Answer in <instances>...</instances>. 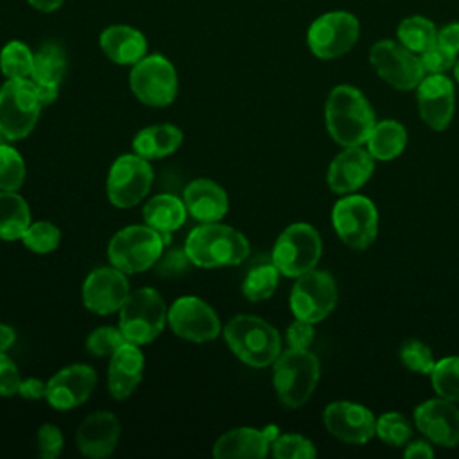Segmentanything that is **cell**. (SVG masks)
Here are the masks:
<instances>
[{
    "label": "cell",
    "mask_w": 459,
    "mask_h": 459,
    "mask_svg": "<svg viewBox=\"0 0 459 459\" xmlns=\"http://www.w3.org/2000/svg\"><path fill=\"white\" fill-rule=\"evenodd\" d=\"M337 301L333 278L325 271H308L298 276L290 292V308L298 319L317 323L325 319Z\"/></svg>",
    "instance_id": "cell-13"
},
{
    "label": "cell",
    "mask_w": 459,
    "mask_h": 459,
    "mask_svg": "<svg viewBox=\"0 0 459 459\" xmlns=\"http://www.w3.org/2000/svg\"><path fill=\"white\" fill-rule=\"evenodd\" d=\"M127 296V280L124 271L117 267H99L91 271L82 285V301L86 308L100 316L120 310Z\"/></svg>",
    "instance_id": "cell-16"
},
{
    "label": "cell",
    "mask_w": 459,
    "mask_h": 459,
    "mask_svg": "<svg viewBox=\"0 0 459 459\" xmlns=\"http://www.w3.org/2000/svg\"><path fill=\"white\" fill-rule=\"evenodd\" d=\"M102 52L117 65H136L147 52L145 36L131 25H109L100 34Z\"/></svg>",
    "instance_id": "cell-26"
},
{
    "label": "cell",
    "mask_w": 459,
    "mask_h": 459,
    "mask_svg": "<svg viewBox=\"0 0 459 459\" xmlns=\"http://www.w3.org/2000/svg\"><path fill=\"white\" fill-rule=\"evenodd\" d=\"M124 342H126V337L120 332V328L100 326L88 335L86 348L95 357H108V355H113Z\"/></svg>",
    "instance_id": "cell-39"
},
{
    "label": "cell",
    "mask_w": 459,
    "mask_h": 459,
    "mask_svg": "<svg viewBox=\"0 0 459 459\" xmlns=\"http://www.w3.org/2000/svg\"><path fill=\"white\" fill-rule=\"evenodd\" d=\"M416 427L441 446L459 445V409L446 398L427 400L414 411Z\"/></svg>",
    "instance_id": "cell-18"
},
{
    "label": "cell",
    "mask_w": 459,
    "mask_h": 459,
    "mask_svg": "<svg viewBox=\"0 0 459 459\" xmlns=\"http://www.w3.org/2000/svg\"><path fill=\"white\" fill-rule=\"evenodd\" d=\"M20 384L22 378L16 364L4 351H0V396L16 394Z\"/></svg>",
    "instance_id": "cell-45"
},
{
    "label": "cell",
    "mask_w": 459,
    "mask_h": 459,
    "mask_svg": "<svg viewBox=\"0 0 459 459\" xmlns=\"http://www.w3.org/2000/svg\"><path fill=\"white\" fill-rule=\"evenodd\" d=\"M190 256L185 249H170L156 260V273L161 278H178L190 269Z\"/></svg>",
    "instance_id": "cell-42"
},
{
    "label": "cell",
    "mask_w": 459,
    "mask_h": 459,
    "mask_svg": "<svg viewBox=\"0 0 459 459\" xmlns=\"http://www.w3.org/2000/svg\"><path fill=\"white\" fill-rule=\"evenodd\" d=\"M418 108L425 124L443 131L454 115V84L443 74H430L418 84Z\"/></svg>",
    "instance_id": "cell-20"
},
{
    "label": "cell",
    "mask_w": 459,
    "mask_h": 459,
    "mask_svg": "<svg viewBox=\"0 0 459 459\" xmlns=\"http://www.w3.org/2000/svg\"><path fill=\"white\" fill-rule=\"evenodd\" d=\"M396 36L403 47H407L414 54H421L432 45H436L437 29L432 20L420 14H412L398 23Z\"/></svg>",
    "instance_id": "cell-32"
},
{
    "label": "cell",
    "mask_w": 459,
    "mask_h": 459,
    "mask_svg": "<svg viewBox=\"0 0 459 459\" xmlns=\"http://www.w3.org/2000/svg\"><path fill=\"white\" fill-rule=\"evenodd\" d=\"M172 332L192 342H206L221 333V321L213 308L195 296H183L167 314Z\"/></svg>",
    "instance_id": "cell-15"
},
{
    "label": "cell",
    "mask_w": 459,
    "mask_h": 459,
    "mask_svg": "<svg viewBox=\"0 0 459 459\" xmlns=\"http://www.w3.org/2000/svg\"><path fill=\"white\" fill-rule=\"evenodd\" d=\"M325 117L328 133L344 147L364 143L375 127V115L369 102L362 91L348 84L335 86L330 91Z\"/></svg>",
    "instance_id": "cell-1"
},
{
    "label": "cell",
    "mask_w": 459,
    "mask_h": 459,
    "mask_svg": "<svg viewBox=\"0 0 459 459\" xmlns=\"http://www.w3.org/2000/svg\"><path fill=\"white\" fill-rule=\"evenodd\" d=\"M32 65H34L32 50L18 39L9 41L0 52V70L7 79L30 77Z\"/></svg>",
    "instance_id": "cell-33"
},
{
    "label": "cell",
    "mask_w": 459,
    "mask_h": 459,
    "mask_svg": "<svg viewBox=\"0 0 459 459\" xmlns=\"http://www.w3.org/2000/svg\"><path fill=\"white\" fill-rule=\"evenodd\" d=\"M325 425L330 434L348 443H366L377 432L373 414L351 402H335L325 409Z\"/></svg>",
    "instance_id": "cell-19"
},
{
    "label": "cell",
    "mask_w": 459,
    "mask_h": 459,
    "mask_svg": "<svg viewBox=\"0 0 459 459\" xmlns=\"http://www.w3.org/2000/svg\"><path fill=\"white\" fill-rule=\"evenodd\" d=\"M454 75H455V79L459 82V57H455V63H454Z\"/></svg>",
    "instance_id": "cell-53"
},
{
    "label": "cell",
    "mask_w": 459,
    "mask_h": 459,
    "mask_svg": "<svg viewBox=\"0 0 459 459\" xmlns=\"http://www.w3.org/2000/svg\"><path fill=\"white\" fill-rule=\"evenodd\" d=\"M34 9L43 13H52L63 5L65 0H27Z\"/></svg>",
    "instance_id": "cell-52"
},
{
    "label": "cell",
    "mask_w": 459,
    "mask_h": 459,
    "mask_svg": "<svg viewBox=\"0 0 459 459\" xmlns=\"http://www.w3.org/2000/svg\"><path fill=\"white\" fill-rule=\"evenodd\" d=\"M377 434L385 443L400 446V445H403L411 437L412 430H411L409 421L402 414H398V412H385L377 421Z\"/></svg>",
    "instance_id": "cell-40"
},
{
    "label": "cell",
    "mask_w": 459,
    "mask_h": 459,
    "mask_svg": "<svg viewBox=\"0 0 459 459\" xmlns=\"http://www.w3.org/2000/svg\"><path fill=\"white\" fill-rule=\"evenodd\" d=\"M63 448V434L61 430L52 425L45 423L38 430V454L43 459H56Z\"/></svg>",
    "instance_id": "cell-44"
},
{
    "label": "cell",
    "mask_w": 459,
    "mask_h": 459,
    "mask_svg": "<svg viewBox=\"0 0 459 459\" xmlns=\"http://www.w3.org/2000/svg\"><path fill=\"white\" fill-rule=\"evenodd\" d=\"M183 142V133L172 124H156L142 129L134 140L133 149L138 156L145 160L163 158L179 149Z\"/></svg>",
    "instance_id": "cell-27"
},
{
    "label": "cell",
    "mask_w": 459,
    "mask_h": 459,
    "mask_svg": "<svg viewBox=\"0 0 459 459\" xmlns=\"http://www.w3.org/2000/svg\"><path fill=\"white\" fill-rule=\"evenodd\" d=\"M66 72V54L57 43H45L34 54V65L30 79L36 84H56L59 86Z\"/></svg>",
    "instance_id": "cell-30"
},
{
    "label": "cell",
    "mask_w": 459,
    "mask_h": 459,
    "mask_svg": "<svg viewBox=\"0 0 459 459\" xmlns=\"http://www.w3.org/2000/svg\"><path fill=\"white\" fill-rule=\"evenodd\" d=\"M373 172L371 154L359 145L344 149L328 167V185L337 194L353 192L362 186Z\"/></svg>",
    "instance_id": "cell-23"
},
{
    "label": "cell",
    "mask_w": 459,
    "mask_h": 459,
    "mask_svg": "<svg viewBox=\"0 0 459 459\" xmlns=\"http://www.w3.org/2000/svg\"><path fill=\"white\" fill-rule=\"evenodd\" d=\"M120 437V423L113 412L97 411L86 416L75 432V445L81 454L100 459L109 455Z\"/></svg>",
    "instance_id": "cell-21"
},
{
    "label": "cell",
    "mask_w": 459,
    "mask_h": 459,
    "mask_svg": "<svg viewBox=\"0 0 459 459\" xmlns=\"http://www.w3.org/2000/svg\"><path fill=\"white\" fill-rule=\"evenodd\" d=\"M167 314L169 310L163 298L154 289L143 287L131 292L120 307L118 328L126 341L147 344L161 333Z\"/></svg>",
    "instance_id": "cell-4"
},
{
    "label": "cell",
    "mask_w": 459,
    "mask_h": 459,
    "mask_svg": "<svg viewBox=\"0 0 459 459\" xmlns=\"http://www.w3.org/2000/svg\"><path fill=\"white\" fill-rule=\"evenodd\" d=\"M278 267L274 264H260L246 274L242 281V292L249 301L267 299L278 285Z\"/></svg>",
    "instance_id": "cell-34"
},
{
    "label": "cell",
    "mask_w": 459,
    "mask_h": 459,
    "mask_svg": "<svg viewBox=\"0 0 459 459\" xmlns=\"http://www.w3.org/2000/svg\"><path fill=\"white\" fill-rule=\"evenodd\" d=\"M400 359L402 362L411 369V371H418V373H425L429 375L434 368V359H432V351L420 341L411 339L405 341L400 348Z\"/></svg>",
    "instance_id": "cell-41"
},
{
    "label": "cell",
    "mask_w": 459,
    "mask_h": 459,
    "mask_svg": "<svg viewBox=\"0 0 459 459\" xmlns=\"http://www.w3.org/2000/svg\"><path fill=\"white\" fill-rule=\"evenodd\" d=\"M273 454L278 459H312L316 455V448L303 436L285 434L273 441Z\"/></svg>",
    "instance_id": "cell-38"
},
{
    "label": "cell",
    "mask_w": 459,
    "mask_h": 459,
    "mask_svg": "<svg viewBox=\"0 0 459 459\" xmlns=\"http://www.w3.org/2000/svg\"><path fill=\"white\" fill-rule=\"evenodd\" d=\"M432 385L441 398L459 402V357H446L434 364Z\"/></svg>",
    "instance_id": "cell-35"
},
{
    "label": "cell",
    "mask_w": 459,
    "mask_h": 459,
    "mask_svg": "<svg viewBox=\"0 0 459 459\" xmlns=\"http://www.w3.org/2000/svg\"><path fill=\"white\" fill-rule=\"evenodd\" d=\"M143 373V355L138 344L126 341L109 360L108 387L113 398H127L140 384Z\"/></svg>",
    "instance_id": "cell-24"
},
{
    "label": "cell",
    "mask_w": 459,
    "mask_h": 459,
    "mask_svg": "<svg viewBox=\"0 0 459 459\" xmlns=\"http://www.w3.org/2000/svg\"><path fill=\"white\" fill-rule=\"evenodd\" d=\"M185 206L201 222H217L228 212V195L215 181L199 178L185 188Z\"/></svg>",
    "instance_id": "cell-25"
},
{
    "label": "cell",
    "mask_w": 459,
    "mask_h": 459,
    "mask_svg": "<svg viewBox=\"0 0 459 459\" xmlns=\"http://www.w3.org/2000/svg\"><path fill=\"white\" fill-rule=\"evenodd\" d=\"M368 149L373 158L393 160L396 158L407 142L405 129L394 120H384L377 124L368 136Z\"/></svg>",
    "instance_id": "cell-31"
},
{
    "label": "cell",
    "mask_w": 459,
    "mask_h": 459,
    "mask_svg": "<svg viewBox=\"0 0 459 459\" xmlns=\"http://www.w3.org/2000/svg\"><path fill=\"white\" fill-rule=\"evenodd\" d=\"M18 394H22L27 400H39L47 396V384L39 378H25L20 384Z\"/></svg>",
    "instance_id": "cell-48"
},
{
    "label": "cell",
    "mask_w": 459,
    "mask_h": 459,
    "mask_svg": "<svg viewBox=\"0 0 459 459\" xmlns=\"http://www.w3.org/2000/svg\"><path fill=\"white\" fill-rule=\"evenodd\" d=\"M314 339V328L312 323L305 321V319H296L289 330H287V341L290 344V348L296 350H308L310 342Z\"/></svg>",
    "instance_id": "cell-46"
},
{
    "label": "cell",
    "mask_w": 459,
    "mask_h": 459,
    "mask_svg": "<svg viewBox=\"0 0 459 459\" xmlns=\"http://www.w3.org/2000/svg\"><path fill=\"white\" fill-rule=\"evenodd\" d=\"M97 375L91 366L72 364L57 371L47 382V402L56 409H74L84 403L93 393Z\"/></svg>",
    "instance_id": "cell-17"
},
{
    "label": "cell",
    "mask_w": 459,
    "mask_h": 459,
    "mask_svg": "<svg viewBox=\"0 0 459 459\" xmlns=\"http://www.w3.org/2000/svg\"><path fill=\"white\" fill-rule=\"evenodd\" d=\"M185 251L199 267H228L244 262L249 255L247 238L224 224L204 222L190 231Z\"/></svg>",
    "instance_id": "cell-2"
},
{
    "label": "cell",
    "mask_w": 459,
    "mask_h": 459,
    "mask_svg": "<svg viewBox=\"0 0 459 459\" xmlns=\"http://www.w3.org/2000/svg\"><path fill=\"white\" fill-rule=\"evenodd\" d=\"M25 181V163L20 152L9 145H0V190L16 192Z\"/></svg>",
    "instance_id": "cell-36"
},
{
    "label": "cell",
    "mask_w": 459,
    "mask_h": 459,
    "mask_svg": "<svg viewBox=\"0 0 459 459\" xmlns=\"http://www.w3.org/2000/svg\"><path fill=\"white\" fill-rule=\"evenodd\" d=\"M160 231L151 226H127L113 235L108 246L111 264L124 273H142L156 264L163 253Z\"/></svg>",
    "instance_id": "cell-7"
},
{
    "label": "cell",
    "mask_w": 459,
    "mask_h": 459,
    "mask_svg": "<svg viewBox=\"0 0 459 459\" xmlns=\"http://www.w3.org/2000/svg\"><path fill=\"white\" fill-rule=\"evenodd\" d=\"M369 61L377 74L396 90H412L425 77L420 56L400 41L382 39L375 43L369 50Z\"/></svg>",
    "instance_id": "cell-11"
},
{
    "label": "cell",
    "mask_w": 459,
    "mask_h": 459,
    "mask_svg": "<svg viewBox=\"0 0 459 459\" xmlns=\"http://www.w3.org/2000/svg\"><path fill=\"white\" fill-rule=\"evenodd\" d=\"M224 339L231 351L247 366L264 368L280 357L278 332L256 316H237L224 326Z\"/></svg>",
    "instance_id": "cell-3"
},
{
    "label": "cell",
    "mask_w": 459,
    "mask_h": 459,
    "mask_svg": "<svg viewBox=\"0 0 459 459\" xmlns=\"http://www.w3.org/2000/svg\"><path fill=\"white\" fill-rule=\"evenodd\" d=\"M360 34L359 20L348 11H330L317 16L307 32V43L319 59H333L353 48Z\"/></svg>",
    "instance_id": "cell-8"
},
{
    "label": "cell",
    "mask_w": 459,
    "mask_h": 459,
    "mask_svg": "<svg viewBox=\"0 0 459 459\" xmlns=\"http://www.w3.org/2000/svg\"><path fill=\"white\" fill-rule=\"evenodd\" d=\"M22 240L34 253H50L59 246L61 233L52 222L39 221L27 228Z\"/></svg>",
    "instance_id": "cell-37"
},
{
    "label": "cell",
    "mask_w": 459,
    "mask_h": 459,
    "mask_svg": "<svg viewBox=\"0 0 459 459\" xmlns=\"http://www.w3.org/2000/svg\"><path fill=\"white\" fill-rule=\"evenodd\" d=\"M14 339H16L14 330L7 325H0V351H7L14 344Z\"/></svg>",
    "instance_id": "cell-51"
},
{
    "label": "cell",
    "mask_w": 459,
    "mask_h": 459,
    "mask_svg": "<svg viewBox=\"0 0 459 459\" xmlns=\"http://www.w3.org/2000/svg\"><path fill=\"white\" fill-rule=\"evenodd\" d=\"M337 235L355 249L368 247L377 237V208L364 195H350L341 199L332 212Z\"/></svg>",
    "instance_id": "cell-14"
},
{
    "label": "cell",
    "mask_w": 459,
    "mask_h": 459,
    "mask_svg": "<svg viewBox=\"0 0 459 459\" xmlns=\"http://www.w3.org/2000/svg\"><path fill=\"white\" fill-rule=\"evenodd\" d=\"M278 437V429L274 425L258 430L251 427L233 429L222 434L213 445V455L217 459L244 457V459H260L267 455L271 441Z\"/></svg>",
    "instance_id": "cell-22"
},
{
    "label": "cell",
    "mask_w": 459,
    "mask_h": 459,
    "mask_svg": "<svg viewBox=\"0 0 459 459\" xmlns=\"http://www.w3.org/2000/svg\"><path fill=\"white\" fill-rule=\"evenodd\" d=\"M432 455H434V452L425 441H414L405 450L407 459H429Z\"/></svg>",
    "instance_id": "cell-49"
},
{
    "label": "cell",
    "mask_w": 459,
    "mask_h": 459,
    "mask_svg": "<svg viewBox=\"0 0 459 459\" xmlns=\"http://www.w3.org/2000/svg\"><path fill=\"white\" fill-rule=\"evenodd\" d=\"M319 362L308 350L290 348L274 360V389L287 407L303 405L316 389Z\"/></svg>",
    "instance_id": "cell-5"
},
{
    "label": "cell",
    "mask_w": 459,
    "mask_h": 459,
    "mask_svg": "<svg viewBox=\"0 0 459 459\" xmlns=\"http://www.w3.org/2000/svg\"><path fill=\"white\" fill-rule=\"evenodd\" d=\"M321 256L319 233L310 224H292L276 240L273 264L285 276H301L312 271Z\"/></svg>",
    "instance_id": "cell-9"
},
{
    "label": "cell",
    "mask_w": 459,
    "mask_h": 459,
    "mask_svg": "<svg viewBox=\"0 0 459 459\" xmlns=\"http://www.w3.org/2000/svg\"><path fill=\"white\" fill-rule=\"evenodd\" d=\"M129 84L136 99L147 106H169L178 93V75L172 63L160 56L151 54L133 65Z\"/></svg>",
    "instance_id": "cell-10"
},
{
    "label": "cell",
    "mask_w": 459,
    "mask_h": 459,
    "mask_svg": "<svg viewBox=\"0 0 459 459\" xmlns=\"http://www.w3.org/2000/svg\"><path fill=\"white\" fill-rule=\"evenodd\" d=\"M455 57L452 52H448L446 48H443L441 45H432L430 48H427L425 52L420 54V59H421V65H423V70L429 72V74H443L446 70H450L455 63Z\"/></svg>",
    "instance_id": "cell-43"
},
{
    "label": "cell",
    "mask_w": 459,
    "mask_h": 459,
    "mask_svg": "<svg viewBox=\"0 0 459 459\" xmlns=\"http://www.w3.org/2000/svg\"><path fill=\"white\" fill-rule=\"evenodd\" d=\"M152 183V169L142 156L124 154L115 160L108 176V197L118 208L138 204Z\"/></svg>",
    "instance_id": "cell-12"
},
{
    "label": "cell",
    "mask_w": 459,
    "mask_h": 459,
    "mask_svg": "<svg viewBox=\"0 0 459 459\" xmlns=\"http://www.w3.org/2000/svg\"><path fill=\"white\" fill-rule=\"evenodd\" d=\"M437 45H441L454 56L459 54V22H452L437 30Z\"/></svg>",
    "instance_id": "cell-47"
},
{
    "label": "cell",
    "mask_w": 459,
    "mask_h": 459,
    "mask_svg": "<svg viewBox=\"0 0 459 459\" xmlns=\"http://www.w3.org/2000/svg\"><path fill=\"white\" fill-rule=\"evenodd\" d=\"M41 108L32 79H7L0 88V134L7 140L25 138Z\"/></svg>",
    "instance_id": "cell-6"
},
{
    "label": "cell",
    "mask_w": 459,
    "mask_h": 459,
    "mask_svg": "<svg viewBox=\"0 0 459 459\" xmlns=\"http://www.w3.org/2000/svg\"><path fill=\"white\" fill-rule=\"evenodd\" d=\"M34 86H36V93H38V99H39L41 106H48L57 99L59 86H56V84H36V82H34Z\"/></svg>",
    "instance_id": "cell-50"
},
{
    "label": "cell",
    "mask_w": 459,
    "mask_h": 459,
    "mask_svg": "<svg viewBox=\"0 0 459 459\" xmlns=\"http://www.w3.org/2000/svg\"><path fill=\"white\" fill-rule=\"evenodd\" d=\"M30 226V212L22 195L16 192H0V238L18 240Z\"/></svg>",
    "instance_id": "cell-29"
},
{
    "label": "cell",
    "mask_w": 459,
    "mask_h": 459,
    "mask_svg": "<svg viewBox=\"0 0 459 459\" xmlns=\"http://www.w3.org/2000/svg\"><path fill=\"white\" fill-rule=\"evenodd\" d=\"M186 206L170 194H160L143 206L145 224L160 233H172L183 226Z\"/></svg>",
    "instance_id": "cell-28"
}]
</instances>
